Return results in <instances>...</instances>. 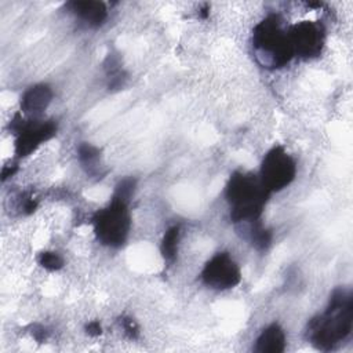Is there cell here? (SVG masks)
<instances>
[{
    "mask_svg": "<svg viewBox=\"0 0 353 353\" xmlns=\"http://www.w3.org/2000/svg\"><path fill=\"white\" fill-rule=\"evenodd\" d=\"M353 302L352 295L335 291L325 312L309 323L307 336L321 350H331L352 331Z\"/></svg>",
    "mask_w": 353,
    "mask_h": 353,
    "instance_id": "obj_1",
    "label": "cell"
},
{
    "mask_svg": "<svg viewBox=\"0 0 353 353\" xmlns=\"http://www.w3.org/2000/svg\"><path fill=\"white\" fill-rule=\"evenodd\" d=\"M269 192L255 176L236 172L226 188V197L232 205V218L239 221H256L262 214Z\"/></svg>",
    "mask_w": 353,
    "mask_h": 353,
    "instance_id": "obj_2",
    "label": "cell"
},
{
    "mask_svg": "<svg viewBox=\"0 0 353 353\" xmlns=\"http://www.w3.org/2000/svg\"><path fill=\"white\" fill-rule=\"evenodd\" d=\"M254 46L274 66H283L294 55L288 34H284L276 17L266 18L255 28Z\"/></svg>",
    "mask_w": 353,
    "mask_h": 353,
    "instance_id": "obj_3",
    "label": "cell"
},
{
    "mask_svg": "<svg viewBox=\"0 0 353 353\" xmlns=\"http://www.w3.org/2000/svg\"><path fill=\"white\" fill-rule=\"evenodd\" d=\"M95 233L98 239L108 245H121L130 230V214L127 201L113 197L112 203L101 210L94 218Z\"/></svg>",
    "mask_w": 353,
    "mask_h": 353,
    "instance_id": "obj_4",
    "label": "cell"
},
{
    "mask_svg": "<svg viewBox=\"0 0 353 353\" xmlns=\"http://www.w3.org/2000/svg\"><path fill=\"white\" fill-rule=\"evenodd\" d=\"M295 172L296 167L291 156L281 146H276L263 157L259 181L270 193L288 186L294 181Z\"/></svg>",
    "mask_w": 353,
    "mask_h": 353,
    "instance_id": "obj_5",
    "label": "cell"
},
{
    "mask_svg": "<svg viewBox=\"0 0 353 353\" xmlns=\"http://www.w3.org/2000/svg\"><path fill=\"white\" fill-rule=\"evenodd\" d=\"M201 276L207 285L216 290L232 288L241 280L239 266L225 252L212 256L204 266Z\"/></svg>",
    "mask_w": 353,
    "mask_h": 353,
    "instance_id": "obj_6",
    "label": "cell"
},
{
    "mask_svg": "<svg viewBox=\"0 0 353 353\" xmlns=\"http://www.w3.org/2000/svg\"><path fill=\"white\" fill-rule=\"evenodd\" d=\"M294 54L302 57H314L320 52L323 44V32L313 22H301L292 28L288 34Z\"/></svg>",
    "mask_w": 353,
    "mask_h": 353,
    "instance_id": "obj_7",
    "label": "cell"
},
{
    "mask_svg": "<svg viewBox=\"0 0 353 353\" xmlns=\"http://www.w3.org/2000/svg\"><path fill=\"white\" fill-rule=\"evenodd\" d=\"M55 125L52 123H39L21 120L17 131L18 138L15 142V150L19 156H26L32 153L39 145L48 141L55 134Z\"/></svg>",
    "mask_w": 353,
    "mask_h": 353,
    "instance_id": "obj_8",
    "label": "cell"
},
{
    "mask_svg": "<svg viewBox=\"0 0 353 353\" xmlns=\"http://www.w3.org/2000/svg\"><path fill=\"white\" fill-rule=\"evenodd\" d=\"M51 98H52V91L48 85L36 84L30 87L28 91H25V94L22 95L21 106L23 112L39 113L48 106V103L51 102Z\"/></svg>",
    "mask_w": 353,
    "mask_h": 353,
    "instance_id": "obj_9",
    "label": "cell"
},
{
    "mask_svg": "<svg viewBox=\"0 0 353 353\" xmlns=\"http://www.w3.org/2000/svg\"><path fill=\"white\" fill-rule=\"evenodd\" d=\"M285 347V335L280 325L266 327L256 339L255 350L259 353H281Z\"/></svg>",
    "mask_w": 353,
    "mask_h": 353,
    "instance_id": "obj_10",
    "label": "cell"
},
{
    "mask_svg": "<svg viewBox=\"0 0 353 353\" xmlns=\"http://www.w3.org/2000/svg\"><path fill=\"white\" fill-rule=\"evenodd\" d=\"M70 6L73 7L74 14L88 25L98 26L106 18V8L99 1H74Z\"/></svg>",
    "mask_w": 353,
    "mask_h": 353,
    "instance_id": "obj_11",
    "label": "cell"
},
{
    "mask_svg": "<svg viewBox=\"0 0 353 353\" xmlns=\"http://www.w3.org/2000/svg\"><path fill=\"white\" fill-rule=\"evenodd\" d=\"M178 237H179V229L176 226L168 229L165 232V236L163 239L161 244V252L165 259L172 261L176 254V247H178Z\"/></svg>",
    "mask_w": 353,
    "mask_h": 353,
    "instance_id": "obj_12",
    "label": "cell"
},
{
    "mask_svg": "<svg viewBox=\"0 0 353 353\" xmlns=\"http://www.w3.org/2000/svg\"><path fill=\"white\" fill-rule=\"evenodd\" d=\"M40 265H43L48 270H57L62 268V258L57 252H43L40 255Z\"/></svg>",
    "mask_w": 353,
    "mask_h": 353,
    "instance_id": "obj_13",
    "label": "cell"
},
{
    "mask_svg": "<svg viewBox=\"0 0 353 353\" xmlns=\"http://www.w3.org/2000/svg\"><path fill=\"white\" fill-rule=\"evenodd\" d=\"M97 156H98V150L88 143H84L79 148V157L85 164L92 163L97 159Z\"/></svg>",
    "mask_w": 353,
    "mask_h": 353,
    "instance_id": "obj_14",
    "label": "cell"
},
{
    "mask_svg": "<svg viewBox=\"0 0 353 353\" xmlns=\"http://www.w3.org/2000/svg\"><path fill=\"white\" fill-rule=\"evenodd\" d=\"M123 328L130 338H135L138 335V325L132 319H123Z\"/></svg>",
    "mask_w": 353,
    "mask_h": 353,
    "instance_id": "obj_15",
    "label": "cell"
},
{
    "mask_svg": "<svg viewBox=\"0 0 353 353\" xmlns=\"http://www.w3.org/2000/svg\"><path fill=\"white\" fill-rule=\"evenodd\" d=\"M101 331H102V328H101V324H99L98 321H92V323H90V324L87 325V332H88V335H91V336L99 335Z\"/></svg>",
    "mask_w": 353,
    "mask_h": 353,
    "instance_id": "obj_16",
    "label": "cell"
}]
</instances>
